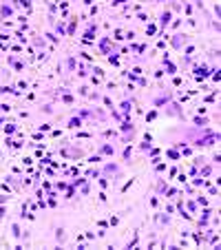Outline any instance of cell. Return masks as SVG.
Listing matches in <instances>:
<instances>
[{"label": "cell", "instance_id": "5", "mask_svg": "<svg viewBox=\"0 0 221 250\" xmlns=\"http://www.w3.org/2000/svg\"><path fill=\"white\" fill-rule=\"evenodd\" d=\"M0 13H2V16H11V9H9V7H2V9H0Z\"/></svg>", "mask_w": 221, "mask_h": 250}, {"label": "cell", "instance_id": "6", "mask_svg": "<svg viewBox=\"0 0 221 250\" xmlns=\"http://www.w3.org/2000/svg\"><path fill=\"white\" fill-rule=\"evenodd\" d=\"M2 217H5V208H0V219H2Z\"/></svg>", "mask_w": 221, "mask_h": 250}, {"label": "cell", "instance_id": "1", "mask_svg": "<svg viewBox=\"0 0 221 250\" xmlns=\"http://www.w3.org/2000/svg\"><path fill=\"white\" fill-rule=\"evenodd\" d=\"M9 62H11V66H15V69H18V71H20L22 66H25V64H22L20 60H13V58H9Z\"/></svg>", "mask_w": 221, "mask_h": 250}, {"label": "cell", "instance_id": "7", "mask_svg": "<svg viewBox=\"0 0 221 250\" xmlns=\"http://www.w3.org/2000/svg\"><path fill=\"white\" fill-rule=\"evenodd\" d=\"M5 199H7V197H5V195H0V204H2V201H5Z\"/></svg>", "mask_w": 221, "mask_h": 250}, {"label": "cell", "instance_id": "4", "mask_svg": "<svg viewBox=\"0 0 221 250\" xmlns=\"http://www.w3.org/2000/svg\"><path fill=\"white\" fill-rule=\"evenodd\" d=\"M69 126H71V129H75V126H80V120H77V117H73V120L69 122Z\"/></svg>", "mask_w": 221, "mask_h": 250}, {"label": "cell", "instance_id": "3", "mask_svg": "<svg viewBox=\"0 0 221 250\" xmlns=\"http://www.w3.org/2000/svg\"><path fill=\"white\" fill-rule=\"evenodd\" d=\"M11 232H13V237H20V228H18V226H11Z\"/></svg>", "mask_w": 221, "mask_h": 250}, {"label": "cell", "instance_id": "2", "mask_svg": "<svg viewBox=\"0 0 221 250\" xmlns=\"http://www.w3.org/2000/svg\"><path fill=\"white\" fill-rule=\"evenodd\" d=\"M102 153H104V155H110V153H113V148H110L108 144H104V146H102Z\"/></svg>", "mask_w": 221, "mask_h": 250}]
</instances>
